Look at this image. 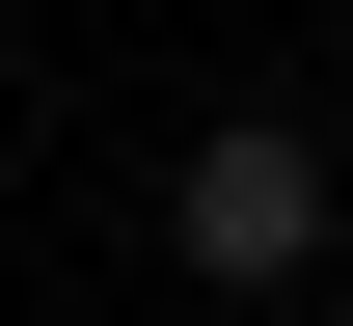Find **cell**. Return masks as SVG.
Segmentation results:
<instances>
[{
    "mask_svg": "<svg viewBox=\"0 0 353 326\" xmlns=\"http://www.w3.org/2000/svg\"><path fill=\"white\" fill-rule=\"evenodd\" d=\"M163 245H190V299H299V272H326V136L218 109V136L163 163Z\"/></svg>",
    "mask_w": 353,
    "mask_h": 326,
    "instance_id": "cell-1",
    "label": "cell"
}]
</instances>
